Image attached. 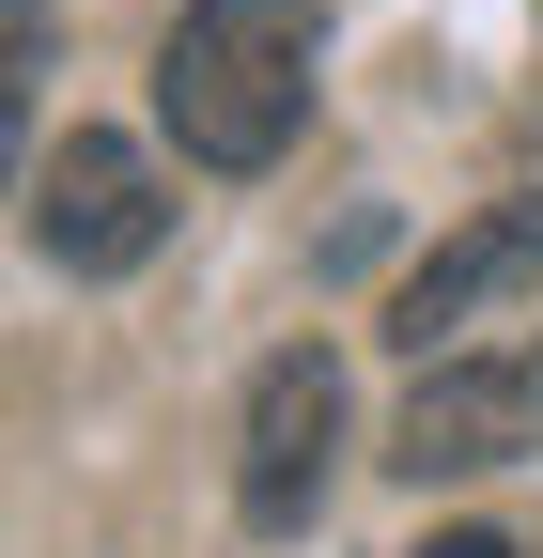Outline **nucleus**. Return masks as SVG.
I'll return each mask as SVG.
<instances>
[{"mask_svg":"<svg viewBox=\"0 0 543 558\" xmlns=\"http://www.w3.org/2000/svg\"><path fill=\"white\" fill-rule=\"evenodd\" d=\"M156 109L202 171H264L311 124V0H186L156 47Z\"/></svg>","mask_w":543,"mask_h":558,"instance_id":"nucleus-1","label":"nucleus"},{"mask_svg":"<svg viewBox=\"0 0 543 558\" xmlns=\"http://www.w3.org/2000/svg\"><path fill=\"white\" fill-rule=\"evenodd\" d=\"M156 233H171L156 156L109 140V124H62V156L32 171V248H47L62 279H124V264H156Z\"/></svg>","mask_w":543,"mask_h":558,"instance_id":"nucleus-2","label":"nucleus"},{"mask_svg":"<svg viewBox=\"0 0 543 558\" xmlns=\"http://www.w3.org/2000/svg\"><path fill=\"white\" fill-rule=\"evenodd\" d=\"M543 450V341H497V357H420V403H403L388 465L403 481H482Z\"/></svg>","mask_w":543,"mask_h":558,"instance_id":"nucleus-3","label":"nucleus"},{"mask_svg":"<svg viewBox=\"0 0 543 558\" xmlns=\"http://www.w3.org/2000/svg\"><path fill=\"white\" fill-rule=\"evenodd\" d=\"M326 465H342V357L295 341V357H264V388H249L233 512H249V527H311V512H326Z\"/></svg>","mask_w":543,"mask_h":558,"instance_id":"nucleus-4","label":"nucleus"},{"mask_svg":"<svg viewBox=\"0 0 543 558\" xmlns=\"http://www.w3.org/2000/svg\"><path fill=\"white\" fill-rule=\"evenodd\" d=\"M528 279H543V202H497V218H466V233L388 295V341H403V357H450V341L482 326V311H512Z\"/></svg>","mask_w":543,"mask_h":558,"instance_id":"nucleus-5","label":"nucleus"},{"mask_svg":"<svg viewBox=\"0 0 543 558\" xmlns=\"http://www.w3.org/2000/svg\"><path fill=\"white\" fill-rule=\"evenodd\" d=\"M32 78H47V0H0V186H16V140H32Z\"/></svg>","mask_w":543,"mask_h":558,"instance_id":"nucleus-6","label":"nucleus"},{"mask_svg":"<svg viewBox=\"0 0 543 558\" xmlns=\"http://www.w3.org/2000/svg\"><path fill=\"white\" fill-rule=\"evenodd\" d=\"M420 558H528V543H497V527H435Z\"/></svg>","mask_w":543,"mask_h":558,"instance_id":"nucleus-7","label":"nucleus"}]
</instances>
